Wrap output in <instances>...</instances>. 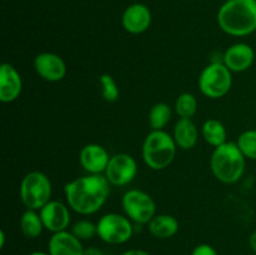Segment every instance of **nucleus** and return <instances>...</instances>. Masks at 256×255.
<instances>
[{"mask_svg":"<svg viewBox=\"0 0 256 255\" xmlns=\"http://www.w3.org/2000/svg\"><path fill=\"white\" fill-rule=\"evenodd\" d=\"M110 185L104 174H88L76 178L64 186L66 204L80 215L95 214L106 202Z\"/></svg>","mask_w":256,"mask_h":255,"instance_id":"1","label":"nucleus"},{"mask_svg":"<svg viewBox=\"0 0 256 255\" xmlns=\"http://www.w3.org/2000/svg\"><path fill=\"white\" fill-rule=\"evenodd\" d=\"M220 29L232 36H246L256 30V0H228L218 12Z\"/></svg>","mask_w":256,"mask_h":255,"instance_id":"2","label":"nucleus"},{"mask_svg":"<svg viewBox=\"0 0 256 255\" xmlns=\"http://www.w3.org/2000/svg\"><path fill=\"white\" fill-rule=\"evenodd\" d=\"M246 158L238 146L236 142H226L214 148L210 158V169L214 176L224 184L239 182L245 172Z\"/></svg>","mask_w":256,"mask_h":255,"instance_id":"3","label":"nucleus"},{"mask_svg":"<svg viewBox=\"0 0 256 255\" xmlns=\"http://www.w3.org/2000/svg\"><path fill=\"white\" fill-rule=\"evenodd\" d=\"M176 149L172 135L165 130H152L142 142V160L150 169L162 170L174 162Z\"/></svg>","mask_w":256,"mask_h":255,"instance_id":"4","label":"nucleus"},{"mask_svg":"<svg viewBox=\"0 0 256 255\" xmlns=\"http://www.w3.org/2000/svg\"><path fill=\"white\" fill-rule=\"evenodd\" d=\"M20 199L26 209L40 210L52 200V182L42 172H30L20 182Z\"/></svg>","mask_w":256,"mask_h":255,"instance_id":"5","label":"nucleus"},{"mask_svg":"<svg viewBox=\"0 0 256 255\" xmlns=\"http://www.w3.org/2000/svg\"><path fill=\"white\" fill-rule=\"evenodd\" d=\"M198 84L202 95L210 99H219L232 89V72L224 62H210L200 72Z\"/></svg>","mask_w":256,"mask_h":255,"instance_id":"6","label":"nucleus"},{"mask_svg":"<svg viewBox=\"0 0 256 255\" xmlns=\"http://www.w3.org/2000/svg\"><path fill=\"white\" fill-rule=\"evenodd\" d=\"M98 236L106 244L119 245L129 242L134 232L132 220L118 212L102 215L96 222Z\"/></svg>","mask_w":256,"mask_h":255,"instance_id":"7","label":"nucleus"},{"mask_svg":"<svg viewBox=\"0 0 256 255\" xmlns=\"http://www.w3.org/2000/svg\"><path fill=\"white\" fill-rule=\"evenodd\" d=\"M122 206L125 215L138 224H149L156 215V204L150 194L139 189H130L122 195Z\"/></svg>","mask_w":256,"mask_h":255,"instance_id":"8","label":"nucleus"},{"mask_svg":"<svg viewBox=\"0 0 256 255\" xmlns=\"http://www.w3.org/2000/svg\"><path fill=\"white\" fill-rule=\"evenodd\" d=\"M138 174V162L130 154L120 152L110 158L104 175L114 186H124L132 182Z\"/></svg>","mask_w":256,"mask_h":255,"instance_id":"9","label":"nucleus"},{"mask_svg":"<svg viewBox=\"0 0 256 255\" xmlns=\"http://www.w3.org/2000/svg\"><path fill=\"white\" fill-rule=\"evenodd\" d=\"M34 69L42 80L49 82H62L66 75L64 59L50 52H42L34 58Z\"/></svg>","mask_w":256,"mask_h":255,"instance_id":"10","label":"nucleus"},{"mask_svg":"<svg viewBox=\"0 0 256 255\" xmlns=\"http://www.w3.org/2000/svg\"><path fill=\"white\" fill-rule=\"evenodd\" d=\"M44 228L54 232H64L70 224L69 205L58 200H50L39 210Z\"/></svg>","mask_w":256,"mask_h":255,"instance_id":"11","label":"nucleus"},{"mask_svg":"<svg viewBox=\"0 0 256 255\" xmlns=\"http://www.w3.org/2000/svg\"><path fill=\"white\" fill-rule=\"evenodd\" d=\"M108 150L100 144H86L82 146L79 154L80 165L89 174H104L110 162Z\"/></svg>","mask_w":256,"mask_h":255,"instance_id":"12","label":"nucleus"},{"mask_svg":"<svg viewBox=\"0 0 256 255\" xmlns=\"http://www.w3.org/2000/svg\"><path fill=\"white\" fill-rule=\"evenodd\" d=\"M22 92V79L16 68L10 62H4L0 69V100L10 104L20 96Z\"/></svg>","mask_w":256,"mask_h":255,"instance_id":"13","label":"nucleus"},{"mask_svg":"<svg viewBox=\"0 0 256 255\" xmlns=\"http://www.w3.org/2000/svg\"><path fill=\"white\" fill-rule=\"evenodd\" d=\"M152 12L149 8L140 2H135L124 10L122 24L130 34H142L149 29L152 25Z\"/></svg>","mask_w":256,"mask_h":255,"instance_id":"14","label":"nucleus"},{"mask_svg":"<svg viewBox=\"0 0 256 255\" xmlns=\"http://www.w3.org/2000/svg\"><path fill=\"white\" fill-rule=\"evenodd\" d=\"M255 60V52L246 42L232 44L224 52L222 62L232 72H246Z\"/></svg>","mask_w":256,"mask_h":255,"instance_id":"15","label":"nucleus"},{"mask_svg":"<svg viewBox=\"0 0 256 255\" xmlns=\"http://www.w3.org/2000/svg\"><path fill=\"white\" fill-rule=\"evenodd\" d=\"M48 250L50 255H82L84 246L82 240L78 239L72 232H54L48 242Z\"/></svg>","mask_w":256,"mask_h":255,"instance_id":"16","label":"nucleus"},{"mask_svg":"<svg viewBox=\"0 0 256 255\" xmlns=\"http://www.w3.org/2000/svg\"><path fill=\"white\" fill-rule=\"evenodd\" d=\"M172 138H174L178 148L182 150H190L198 144L199 129L192 119L179 118L174 126Z\"/></svg>","mask_w":256,"mask_h":255,"instance_id":"17","label":"nucleus"},{"mask_svg":"<svg viewBox=\"0 0 256 255\" xmlns=\"http://www.w3.org/2000/svg\"><path fill=\"white\" fill-rule=\"evenodd\" d=\"M179 222L170 214H156L148 224V229L152 236L158 239H169L179 232Z\"/></svg>","mask_w":256,"mask_h":255,"instance_id":"18","label":"nucleus"},{"mask_svg":"<svg viewBox=\"0 0 256 255\" xmlns=\"http://www.w3.org/2000/svg\"><path fill=\"white\" fill-rule=\"evenodd\" d=\"M202 135L208 144L218 148L226 142L228 132L225 125L220 120L208 119L202 126Z\"/></svg>","mask_w":256,"mask_h":255,"instance_id":"19","label":"nucleus"},{"mask_svg":"<svg viewBox=\"0 0 256 255\" xmlns=\"http://www.w3.org/2000/svg\"><path fill=\"white\" fill-rule=\"evenodd\" d=\"M20 229H22V234L29 239H35L39 236L42 230L45 229L40 212L34 209L25 210L20 218Z\"/></svg>","mask_w":256,"mask_h":255,"instance_id":"20","label":"nucleus"},{"mask_svg":"<svg viewBox=\"0 0 256 255\" xmlns=\"http://www.w3.org/2000/svg\"><path fill=\"white\" fill-rule=\"evenodd\" d=\"M172 106L168 102H160L152 105V108L149 112L148 120H149V125L152 128V130H164V128L172 120Z\"/></svg>","mask_w":256,"mask_h":255,"instance_id":"21","label":"nucleus"},{"mask_svg":"<svg viewBox=\"0 0 256 255\" xmlns=\"http://www.w3.org/2000/svg\"><path fill=\"white\" fill-rule=\"evenodd\" d=\"M174 109L179 118L192 119L196 114L198 99L192 92H182L175 100Z\"/></svg>","mask_w":256,"mask_h":255,"instance_id":"22","label":"nucleus"},{"mask_svg":"<svg viewBox=\"0 0 256 255\" xmlns=\"http://www.w3.org/2000/svg\"><path fill=\"white\" fill-rule=\"evenodd\" d=\"M236 144L246 159L256 160V130H245L238 136Z\"/></svg>","mask_w":256,"mask_h":255,"instance_id":"23","label":"nucleus"},{"mask_svg":"<svg viewBox=\"0 0 256 255\" xmlns=\"http://www.w3.org/2000/svg\"><path fill=\"white\" fill-rule=\"evenodd\" d=\"M100 90H102V96L105 102H115L119 99L120 90L118 86V82L110 74H102L99 76Z\"/></svg>","mask_w":256,"mask_h":255,"instance_id":"24","label":"nucleus"},{"mask_svg":"<svg viewBox=\"0 0 256 255\" xmlns=\"http://www.w3.org/2000/svg\"><path fill=\"white\" fill-rule=\"evenodd\" d=\"M70 232L75 235L79 240H89L92 239L95 235H98V226L90 220H79L72 226Z\"/></svg>","mask_w":256,"mask_h":255,"instance_id":"25","label":"nucleus"},{"mask_svg":"<svg viewBox=\"0 0 256 255\" xmlns=\"http://www.w3.org/2000/svg\"><path fill=\"white\" fill-rule=\"evenodd\" d=\"M192 255H219L216 250L209 244H199L194 248Z\"/></svg>","mask_w":256,"mask_h":255,"instance_id":"26","label":"nucleus"},{"mask_svg":"<svg viewBox=\"0 0 256 255\" xmlns=\"http://www.w3.org/2000/svg\"><path fill=\"white\" fill-rule=\"evenodd\" d=\"M122 255H150V254L142 249H130V250H126L125 252H122Z\"/></svg>","mask_w":256,"mask_h":255,"instance_id":"27","label":"nucleus"},{"mask_svg":"<svg viewBox=\"0 0 256 255\" xmlns=\"http://www.w3.org/2000/svg\"><path fill=\"white\" fill-rule=\"evenodd\" d=\"M82 255H102V250H99L98 248H86V249H84V254Z\"/></svg>","mask_w":256,"mask_h":255,"instance_id":"28","label":"nucleus"},{"mask_svg":"<svg viewBox=\"0 0 256 255\" xmlns=\"http://www.w3.org/2000/svg\"><path fill=\"white\" fill-rule=\"evenodd\" d=\"M249 244H250V248L252 249V252L256 254V232H254L252 235H250Z\"/></svg>","mask_w":256,"mask_h":255,"instance_id":"29","label":"nucleus"},{"mask_svg":"<svg viewBox=\"0 0 256 255\" xmlns=\"http://www.w3.org/2000/svg\"><path fill=\"white\" fill-rule=\"evenodd\" d=\"M4 244H5V234H4V232H0V246H4Z\"/></svg>","mask_w":256,"mask_h":255,"instance_id":"30","label":"nucleus"},{"mask_svg":"<svg viewBox=\"0 0 256 255\" xmlns=\"http://www.w3.org/2000/svg\"><path fill=\"white\" fill-rule=\"evenodd\" d=\"M30 255H50V254L49 252H32Z\"/></svg>","mask_w":256,"mask_h":255,"instance_id":"31","label":"nucleus"}]
</instances>
